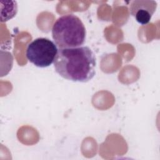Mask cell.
I'll use <instances>...</instances> for the list:
<instances>
[{
  "label": "cell",
  "mask_w": 160,
  "mask_h": 160,
  "mask_svg": "<svg viewBox=\"0 0 160 160\" xmlns=\"http://www.w3.org/2000/svg\"><path fill=\"white\" fill-rule=\"evenodd\" d=\"M156 8L157 2L154 1L135 0L131 1L129 11L138 22L145 25L151 21Z\"/></svg>",
  "instance_id": "4"
},
{
  "label": "cell",
  "mask_w": 160,
  "mask_h": 160,
  "mask_svg": "<svg viewBox=\"0 0 160 160\" xmlns=\"http://www.w3.org/2000/svg\"><path fill=\"white\" fill-rule=\"evenodd\" d=\"M58 49L56 44L45 38H39L31 42L26 49V58L34 66L46 68L54 62Z\"/></svg>",
  "instance_id": "3"
},
{
  "label": "cell",
  "mask_w": 160,
  "mask_h": 160,
  "mask_svg": "<svg viewBox=\"0 0 160 160\" xmlns=\"http://www.w3.org/2000/svg\"><path fill=\"white\" fill-rule=\"evenodd\" d=\"M96 57L88 46L59 48L54 61L56 72L62 78L80 82L92 79L95 74Z\"/></svg>",
  "instance_id": "1"
},
{
  "label": "cell",
  "mask_w": 160,
  "mask_h": 160,
  "mask_svg": "<svg viewBox=\"0 0 160 160\" xmlns=\"http://www.w3.org/2000/svg\"><path fill=\"white\" fill-rule=\"evenodd\" d=\"M85 26L79 18L72 14L59 17L52 28V37L59 48H73L83 45L86 41Z\"/></svg>",
  "instance_id": "2"
},
{
  "label": "cell",
  "mask_w": 160,
  "mask_h": 160,
  "mask_svg": "<svg viewBox=\"0 0 160 160\" xmlns=\"http://www.w3.org/2000/svg\"><path fill=\"white\" fill-rule=\"evenodd\" d=\"M1 21L5 22L13 18L18 12L16 1H1Z\"/></svg>",
  "instance_id": "5"
}]
</instances>
